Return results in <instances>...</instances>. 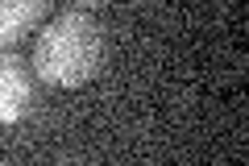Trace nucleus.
<instances>
[{"label": "nucleus", "mask_w": 249, "mask_h": 166, "mask_svg": "<svg viewBox=\"0 0 249 166\" xmlns=\"http://www.w3.org/2000/svg\"><path fill=\"white\" fill-rule=\"evenodd\" d=\"M108 37L88 13H62L34 42V79L58 92H75L100 75Z\"/></svg>", "instance_id": "obj_1"}, {"label": "nucleus", "mask_w": 249, "mask_h": 166, "mask_svg": "<svg viewBox=\"0 0 249 166\" xmlns=\"http://www.w3.org/2000/svg\"><path fill=\"white\" fill-rule=\"evenodd\" d=\"M34 112V79L21 58L0 50V129H13Z\"/></svg>", "instance_id": "obj_2"}, {"label": "nucleus", "mask_w": 249, "mask_h": 166, "mask_svg": "<svg viewBox=\"0 0 249 166\" xmlns=\"http://www.w3.org/2000/svg\"><path fill=\"white\" fill-rule=\"evenodd\" d=\"M46 0H0V50L17 46L42 25Z\"/></svg>", "instance_id": "obj_3"}, {"label": "nucleus", "mask_w": 249, "mask_h": 166, "mask_svg": "<svg viewBox=\"0 0 249 166\" xmlns=\"http://www.w3.org/2000/svg\"><path fill=\"white\" fill-rule=\"evenodd\" d=\"M62 4H71V9H79V13H88V9H104L108 0H62Z\"/></svg>", "instance_id": "obj_4"}]
</instances>
